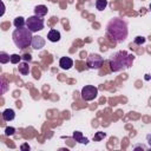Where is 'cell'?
<instances>
[{"mask_svg": "<svg viewBox=\"0 0 151 151\" xmlns=\"http://www.w3.org/2000/svg\"><path fill=\"white\" fill-rule=\"evenodd\" d=\"M106 32L113 40L118 42L124 41L129 34L127 24L122 18H112L106 25Z\"/></svg>", "mask_w": 151, "mask_h": 151, "instance_id": "1", "label": "cell"}, {"mask_svg": "<svg viewBox=\"0 0 151 151\" xmlns=\"http://www.w3.org/2000/svg\"><path fill=\"white\" fill-rule=\"evenodd\" d=\"M134 60V55L126 52V51H119L114 55H112V59L110 60V70L112 72H119L123 70H126L132 66Z\"/></svg>", "mask_w": 151, "mask_h": 151, "instance_id": "2", "label": "cell"}, {"mask_svg": "<svg viewBox=\"0 0 151 151\" xmlns=\"http://www.w3.org/2000/svg\"><path fill=\"white\" fill-rule=\"evenodd\" d=\"M32 32L27 28V27H20V28H15L12 33V39L13 42L15 44V46L18 48H26L31 45V40H32Z\"/></svg>", "mask_w": 151, "mask_h": 151, "instance_id": "3", "label": "cell"}, {"mask_svg": "<svg viewBox=\"0 0 151 151\" xmlns=\"http://www.w3.org/2000/svg\"><path fill=\"white\" fill-rule=\"evenodd\" d=\"M44 19L40 18V17H37V15H33V17H29L27 20H26V27L33 33V32H38V31H41L44 28Z\"/></svg>", "mask_w": 151, "mask_h": 151, "instance_id": "4", "label": "cell"}, {"mask_svg": "<svg viewBox=\"0 0 151 151\" xmlns=\"http://www.w3.org/2000/svg\"><path fill=\"white\" fill-rule=\"evenodd\" d=\"M80 94H81V98H83L85 101H91V100H93V99L97 97V94H98V88H97L96 86H93V85H86V86H84V87L81 88Z\"/></svg>", "mask_w": 151, "mask_h": 151, "instance_id": "5", "label": "cell"}, {"mask_svg": "<svg viewBox=\"0 0 151 151\" xmlns=\"http://www.w3.org/2000/svg\"><path fill=\"white\" fill-rule=\"evenodd\" d=\"M103 63H104V59L99 54H97V53L88 54V57L86 59V65L88 66V68H92V70L100 68L101 65H103Z\"/></svg>", "mask_w": 151, "mask_h": 151, "instance_id": "6", "label": "cell"}, {"mask_svg": "<svg viewBox=\"0 0 151 151\" xmlns=\"http://www.w3.org/2000/svg\"><path fill=\"white\" fill-rule=\"evenodd\" d=\"M31 46L34 50H41L45 46V39L41 35H34V37H32Z\"/></svg>", "mask_w": 151, "mask_h": 151, "instance_id": "7", "label": "cell"}, {"mask_svg": "<svg viewBox=\"0 0 151 151\" xmlns=\"http://www.w3.org/2000/svg\"><path fill=\"white\" fill-rule=\"evenodd\" d=\"M59 66L63 70H70L73 66V60L68 57H61L59 60Z\"/></svg>", "mask_w": 151, "mask_h": 151, "instance_id": "8", "label": "cell"}, {"mask_svg": "<svg viewBox=\"0 0 151 151\" xmlns=\"http://www.w3.org/2000/svg\"><path fill=\"white\" fill-rule=\"evenodd\" d=\"M47 12H48V9L45 5H38V6L34 7V15H37V17L42 18L47 14Z\"/></svg>", "mask_w": 151, "mask_h": 151, "instance_id": "9", "label": "cell"}, {"mask_svg": "<svg viewBox=\"0 0 151 151\" xmlns=\"http://www.w3.org/2000/svg\"><path fill=\"white\" fill-rule=\"evenodd\" d=\"M47 39L51 41V42H57L60 40V32L57 31V29H51L48 33H47Z\"/></svg>", "mask_w": 151, "mask_h": 151, "instance_id": "10", "label": "cell"}, {"mask_svg": "<svg viewBox=\"0 0 151 151\" xmlns=\"http://www.w3.org/2000/svg\"><path fill=\"white\" fill-rule=\"evenodd\" d=\"M2 118H4V120H6V122L13 120V119L15 118V112H14V110H12V109H6V110L2 112Z\"/></svg>", "mask_w": 151, "mask_h": 151, "instance_id": "11", "label": "cell"}, {"mask_svg": "<svg viewBox=\"0 0 151 151\" xmlns=\"http://www.w3.org/2000/svg\"><path fill=\"white\" fill-rule=\"evenodd\" d=\"M72 138H73L76 142L81 143V144H87V143H88V139H87V138H85L80 131H76V132H73Z\"/></svg>", "mask_w": 151, "mask_h": 151, "instance_id": "12", "label": "cell"}, {"mask_svg": "<svg viewBox=\"0 0 151 151\" xmlns=\"http://www.w3.org/2000/svg\"><path fill=\"white\" fill-rule=\"evenodd\" d=\"M18 70H19V73H21L22 76H27V74L29 73V66H28L27 61H22V63H19Z\"/></svg>", "mask_w": 151, "mask_h": 151, "instance_id": "13", "label": "cell"}, {"mask_svg": "<svg viewBox=\"0 0 151 151\" xmlns=\"http://www.w3.org/2000/svg\"><path fill=\"white\" fill-rule=\"evenodd\" d=\"M8 88H9L8 83H7L4 78H1V77H0V96H1V94H4V93H6V92L8 91Z\"/></svg>", "mask_w": 151, "mask_h": 151, "instance_id": "14", "label": "cell"}, {"mask_svg": "<svg viewBox=\"0 0 151 151\" xmlns=\"http://www.w3.org/2000/svg\"><path fill=\"white\" fill-rule=\"evenodd\" d=\"M96 8L98 11H104L107 6V0H96Z\"/></svg>", "mask_w": 151, "mask_h": 151, "instance_id": "15", "label": "cell"}, {"mask_svg": "<svg viewBox=\"0 0 151 151\" xmlns=\"http://www.w3.org/2000/svg\"><path fill=\"white\" fill-rule=\"evenodd\" d=\"M13 24H14V26H15L17 28H20V27H24V26H25L26 21H25V19H24L22 17H18V18L14 19Z\"/></svg>", "mask_w": 151, "mask_h": 151, "instance_id": "16", "label": "cell"}, {"mask_svg": "<svg viewBox=\"0 0 151 151\" xmlns=\"http://www.w3.org/2000/svg\"><path fill=\"white\" fill-rule=\"evenodd\" d=\"M9 61V54L6 52H0V64H7Z\"/></svg>", "mask_w": 151, "mask_h": 151, "instance_id": "17", "label": "cell"}, {"mask_svg": "<svg viewBox=\"0 0 151 151\" xmlns=\"http://www.w3.org/2000/svg\"><path fill=\"white\" fill-rule=\"evenodd\" d=\"M20 60H21V55H19V54H12V55H9V61L12 63V64H19L20 63Z\"/></svg>", "mask_w": 151, "mask_h": 151, "instance_id": "18", "label": "cell"}, {"mask_svg": "<svg viewBox=\"0 0 151 151\" xmlns=\"http://www.w3.org/2000/svg\"><path fill=\"white\" fill-rule=\"evenodd\" d=\"M105 137H106V133H105V132L98 131V132H96V134L93 136V140H96V142H99V140L104 139Z\"/></svg>", "mask_w": 151, "mask_h": 151, "instance_id": "19", "label": "cell"}, {"mask_svg": "<svg viewBox=\"0 0 151 151\" xmlns=\"http://www.w3.org/2000/svg\"><path fill=\"white\" fill-rule=\"evenodd\" d=\"M14 132H15V129L12 127V126H7V127L5 129V134H6V136H13Z\"/></svg>", "mask_w": 151, "mask_h": 151, "instance_id": "20", "label": "cell"}, {"mask_svg": "<svg viewBox=\"0 0 151 151\" xmlns=\"http://www.w3.org/2000/svg\"><path fill=\"white\" fill-rule=\"evenodd\" d=\"M145 40H146V39H145L144 37H136V38H134V44H136V45H142V44L145 42Z\"/></svg>", "mask_w": 151, "mask_h": 151, "instance_id": "21", "label": "cell"}, {"mask_svg": "<svg viewBox=\"0 0 151 151\" xmlns=\"http://www.w3.org/2000/svg\"><path fill=\"white\" fill-rule=\"evenodd\" d=\"M21 59H22L24 61H31V60H32V55H31L29 53H26V54L21 55Z\"/></svg>", "mask_w": 151, "mask_h": 151, "instance_id": "22", "label": "cell"}, {"mask_svg": "<svg viewBox=\"0 0 151 151\" xmlns=\"http://www.w3.org/2000/svg\"><path fill=\"white\" fill-rule=\"evenodd\" d=\"M5 11H6V7H5V4L0 0V17H2L5 14Z\"/></svg>", "mask_w": 151, "mask_h": 151, "instance_id": "23", "label": "cell"}, {"mask_svg": "<svg viewBox=\"0 0 151 151\" xmlns=\"http://www.w3.org/2000/svg\"><path fill=\"white\" fill-rule=\"evenodd\" d=\"M20 149H21V150H29V145H28V144H22V145L20 146Z\"/></svg>", "mask_w": 151, "mask_h": 151, "instance_id": "24", "label": "cell"}]
</instances>
